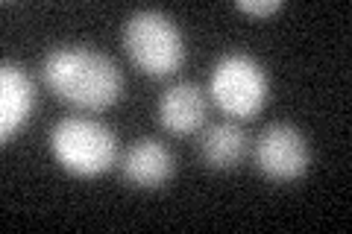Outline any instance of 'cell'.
<instances>
[{"label": "cell", "mask_w": 352, "mask_h": 234, "mask_svg": "<svg viewBox=\"0 0 352 234\" xmlns=\"http://www.w3.org/2000/svg\"><path fill=\"white\" fill-rule=\"evenodd\" d=\"M241 12L247 15H256V18H267L273 12H279L282 9V0H238L235 3Z\"/></svg>", "instance_id": "30bf717a"}, {"label": "cell", "mask_w": 352, "mask_h": 234, "mask_svg": "<svg viewBox=\"0 0 352 234\" xmlns=\"http://www.w3.org/2000/svg\"><path fill=\"white\" fill-rule=\"evenodd\" d=\"M173 155L162 141L141 138L126 150L120 173H124V182L138 191H156L173 176Z\"/></svg>", "instance_id": "52a82bcc"}, {"label": "cell", "mask_w": 352, "mask_h": 234, "mask_svg": "<svg viewBox=\"0 0 352 234\" xmlns=\"http://www.w3.org/2000/svg\"><path fill=\"white\" fill-rule=\"evenodd\" d=\"M256 167L261 176L273 182H294L311 164V150H308L305 135L291 124H270L256 141Z\"/></svg>", "instance_id": "5b68a950"}, {"label": "cell", "mask_w": 352, "mask_h": 234, "mask_svg": "<svg viewBox=\"0 0 352 234\" xmlns=\"http://www.w3.org/2000/svg\"><path fill=\"white\" fill-rule=\"evenodd\" d=\"M50 152L74 176H100L118 159V138L91 117H65L50 129Z\"/></svg>", "instance_id": "3957f363"}, {"label": "cell", "mask_w": 352, "mask_h": 234, "mask_svg": "<svg viewBox=\"0 0 352 234\" xmlns=\"http://www.w3.org/2000/svg\"><path fill=\"white\" fill-rule=\"evenodd\" d=\"M36 108V85L30 73L12 62H3L0 68V138L9 143L18 129L27 124Z\"/></svg>", "instance_id": "8992f818"}, {"label": "cell", "mask_w": 352, "mask_h": 234, "mask_svg": "<svg viewBox=\"0 0 352 234\" xmlns=\"http://www.w3.org/2000/svg\"><path fill=\"white\" fill-rule=\"evenodd\" d=\"M247 155V132L232 120L212 124L200 138V159L208 170H235Z\"/></svg>", "instance_id": "9c48e42d"}, {"label": "cell", "mask_w": 352, "mask_h": 234, "mask_svg": "<svg viewBox=\"0 0 352 234\" xmlns=\"http://www.w3.org/2000/svg\"><path fill=\"white\" fill-rule=\"evenodd\" d=\"M159 124L170 135H194L206 124V94L194 82H176L159 97Z\"/></svg>", "instance_id": "ba28073f"}, {"label": "cell", "mask_w": 352, "mask_h": 234, "mask_svg": "<svg viewBox=\"0 0 352 234\" xmlns=\"http://www.w3.org/2000/svg\"><path fill=\"white\" fill-rule=\"evenodd\" d=\"M41 80L62 103L82 111H103L118 103L124 73L106 53L88 44H59L41 62Z\"/></svg>", "instance_id": "6da1fadb"}, {"label": "cell", "mask_w": 352, "mask_h": 234, "mask_svg": "<svg viewBox=\"0 0 352 234\" xmlns=\"http://www.w3.org/2000/svg\"><path fill=\"white\" fill-rule=\"evenodd\" d=\"M208 94L229 117H256L267 106L270 80L261 65L247 53H226L214 65Z\"/></svg>", "instance_id": "277c9868"}, {"label": "cell", "mask_w": 352, "mask_h": 234, "mask_svg": "<svg viewBox=\"0 0 352 234\" xmlns=\"http://www.w3.org/2000/svg\"><path fill=\"white\" fill-rule=\"evenodd\" d=\"M124 50L147 76H170L185 62V38L176 21L159 9H138L124 24Z\"/></svg>", "instance_id": "7a4b0ae2"}]
</instances>
